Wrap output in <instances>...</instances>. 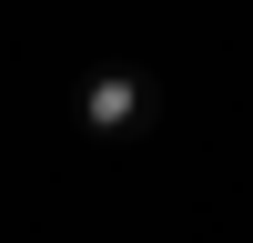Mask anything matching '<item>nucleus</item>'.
I'll list each match as a JSON object with an SVG mask.
<instances>
[{
	"instance_id": "obj_1",
	"label": "nucleus",
	"mask_w": 253,
	"mask_h": 243,
	"mask_svg": "<svg viewBox=\"0 0 253 243\" xmlns=\"http://www.w3.org/2000/svg\"><path fill=\"white\" fill-rule=\"evenodd\" d=\"M152 112H162V91H152L142 61H101V71H81V91H71V122L91 142H142Z\"/></svg>"
}]
</instances>
